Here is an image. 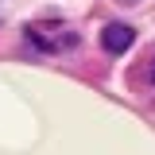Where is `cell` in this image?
I'll use <instances>...</instances> for the list:
<instances>
[{
  "instance_id": "cell-1",
  "label": "cell",
  "mask_w": 155,
  "mask_h": 155,
  "mask_svg": "<svg viewBox=\"0 0 155 155\" xmlns=\"http://www.w3.org/2000/svg\"><path fill=\"white\" fill-rule=\"evenodd\" d=\"M27 39L35 43L39 51H47V54H66V51H74L81 43V35L74 27H39V23L27 27Z\"/></svg>"
},
{
  "instance_id": "cell-2",
  "label": "cell",
  "mask_w": 155,
  "mask_h": 155,
  "mask_svg": "<svg viewBox=\"0 0 155 155\" xmlns=\"http://www.w3.org/2000/svg\"><path fill=\"white\" fill-rule=\"evenodd\" d=\"M132 43H136V31L128 27V23H105V31H101V47H105L109 54H124Z\"/></svg>"
},
{
  "instance_id": "cell-3",
  "label": "cell",
  "mask_w": 155,
  "mask_h": 155,
  "mask_svg": "<svg viewBox=\"0 0 155 155\" xmlns=\"http://www.w3.org/2000/svg\"><path fill=\"white\" fill-rule=\"evenodd\" d=\"M147 81H151V85H155V58H151V62H147Z\"/></svg>"
},
{
  "instance_id": "cell-4",
  "label": "cell",
  "mask_w": 155,
  "mask_h": 155,
  "mask_svg": "<svg viewBox=\"0 0 155 155\" xmlns=\"http://www.w3.org/2000/svg\"><path fill=\"white\" fill-rule=\"evenodd\" d=\"M120 4H140V0H120Z\"/></svg>"
}]
</instances>
